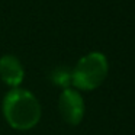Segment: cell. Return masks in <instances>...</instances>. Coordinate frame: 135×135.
I'll return each mask as SVG.
<instances>
[{"mask_svg":"<svg viewBox=\"0 0 135 135\" xmlns=\"http://www.w3.org/2000/svg\"><path fill=\"white\" fill-rule=\"evenodd\" d=\"M108 58L102 52H89L71 70V84L80 90H94L108 77Z\"/></svg>","mask_w":135,"mask_h":135,"instance_id":"cell-2","label":"cell"},{"mask_svg":"<svg viewBox=\"0 0 135 135\" xmlns=\"http://www.w3.org/2000/svg\"><path fill=\"white\" fill-rule=\"evenodd\" d=\"M41 115V105L29 90L15 87L6 93L3 99V116L13 129H32L38 125Z\"/></svg>","mask_w":135,"mask_h":135,"instance_id":"cell-1","label":"cell"},{"mask_svg":"<svg viewBox=\"0 0 135 135\" xmlns=\"http://www.w3.org/2000/svg\"><path fill=\"white\" fill-rule=\"evenodd\" d=\"M25 77V70L19 58L12 54L0 57V79L10 87H19Z\"/></svg>","mask_w":135,"mask_h":135,"instance_id":"cell-4","label":"cell"},{"mask_svg":"<svg viewBox=\"0 0 135 135\" xmlns=\"http://www.w3.org/2000/svg\"><path fill=\"white\" fill-rule=\"evenodd\" d=\"M58 109L61 118L68 125H79L84 116V102L81 94L74 89H64L60 94Z\"/></svg>","mask_w":135,"mask_h":135,"instance_id":"cell-3","label":"cell"},{"mask_svg":"<svg viewBox=\"0 0 135 135\" xmlns=\"http://www.w3.org/2000/svg\"><path fill=\"white\" fill-rule=\"evenodd\" d=\"M51 80L57 86H61L64 89H68L71 84V70L67 67H57L51 73Z\"/></svg>","mask_w":135,"mask_h":135,"instance_id":"cell-5","label":"cell"}]
</instances>
